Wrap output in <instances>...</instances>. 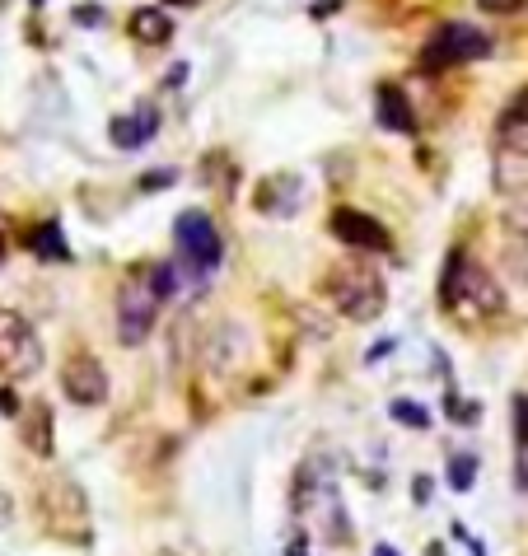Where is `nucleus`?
Masks as SVG:
<instances>
[{
	"instance_id": "nucleus-38",
	"label": "nucleus",
	"mask_w": 528,
	"mask_h": 556,
	"mask_svg": "<svg viewBox=\"0 0 528 556\" xmlns=\"http://www.w3.org/2000/svg\"><path fill=\"white\" fill-rule=\"evenodd\" d=\"M33 5H43V0H33Z\"/></svg>"
},
{
	"instance_id": "nucleus-16",
	"label": "nucleus",
	"mask_w": 528,
	"mask_h": 556,
	"mask_svg": "<svg viewBox=\"0 0 528 556\" xmlns=\"http://www.w3.org/2000/svg\"><path fill=\"white\" fill-rule=\"evenodd\" d=\"M108 136H113V145H122V150H136V145H145V131H141V122H136V113H131V117H113Z\"/></svg>"
},
{
	"instance_id": "nucleus-14",
	"label": "nucleus",
	"mask_w": 528,
	"mask_h": 556,
	"mask_svg": "<svg viewBox=\"0 0 528 556\" xmlns=\"http://www.w3.org/2000/svg\"><path fill=\"white\" fill-rule=\"evenodd\" d=\"M24 444L38 458H52V412H47L43 402L29 407V416H24Z\"/></svg>"
},
{
	"instance_id": "nucleus-8",
	"label": "nucleus",
	"mask_w": 528,
	"mask_h": 556,
	"mask_svg": "<svg viewBox=\"0 0 528 556\" xmlns=\"http://www.w3.org/2000/svg\"><path fill=\"white\" fill-rule=\"evenodd\" d=\"M253 356V337L243 323L225 318V323H215L211 337H206V370L211 374H239Z\"/></svg>"
},
{
	"instance_id": "nucleus-1",
	"label": "nucleus",
	"mask_w": 528,
	"mask_h": 556,
	"mask_svg": "<svg viewBox=\"0 0 528 556\" xmlns=\"http://www.w3.org/2000/svg\"><path fill=\"white\" fill-rule=\"evenodd\" d=\"M440 300L444 314L458 318H500L505 314V290L482 262H472L468 253H449L444 262V281H440Z\"/></svg>"
},
{
	"instance_id": "nucleus-7",
	"label": "nucleus",
	"mask_w": 528,
	"mask_h": 556,
	"mask_svg": "<svg viewBox=\"0 0 528 556\" xmlns=\"http://www.w3.org/2000/svg\"><path fill=\"white\" fill-rule=\"evenodd\" d=\"M61 393L75 407H103L108 402V374L89 351H71L66 365H61Z\"/></svg>"
},
{
	"instance_id": "nucleus-4",
	"label": "nucleus",
	"mask_w": 528,
	"mask_h": 556,
	"mask_svg": "<svg viewBox=\"0 0 528 556\" xmlns=\"http://www.w3.org/2000/svg\"><path fill=\"white\" fill-rule=\"evenodd\" d=\"M173 234H178V257L192 276H211L225 257V243H220V229L206 211H183L173 220Z\"/></svg>"
},
{
	"instance_id": "nucleus-29",
	"label": "nucleus",
	"mask_w": 528,
	"mask_h": 556,
	"mask_svg": "<svg viewBox=\"0 0 528 556\" xmlns=\"http://www.w3.org/2000/svg\"><path fill=\"white\" fill-rule=\"evenodd\" d=\"M430 500V477H416V505H426Z\"/></svg>"
},
{
	"instance_id": "nucleus-9",
	"label": "nucleus",
	"mask_w": 528,
	"mask_h": 556,
	"mask_svg": "<svg viewBox=\"0 0 528 556\" xmlns=\"http://www.w3.org/2000/svg\"><path fill=\"white\" fill-rule=\"evenodd\" d=\"M304 206V178L300 173H267L253 192V211L257 215H272V220H290V215Z\"/></svg>"
},
{
	"instance_id": "nucleus-12",
	"label": "nucleus",
	"mask_w": 528,
	"mask_h": 556,
	"mask_svg": "<svg viewBox=\"0 0 528 556\" xmlns=\"http://www.w3.org/2000/svg\"><path fill=\"white\" fill-rule=\"evenodd\" d=\"M374 108H379V122H384L388 131H402V136H412V131H416V113H412V103L402 99L398 85H379V89H374Z\"/></svg>"
},
{
	"instance_id": "nucleus-18",
	"label": "nucleus",
	"mask_w": 528,
	"mask_h": 556,
	"mask_svg": "<svg viewBox=\"0 0 528 556\" xmlns=\"http://www.w3.org/2000/svg\"><path fill=\"white\" fill-rule=\"evenodd\" d=\"M500 225L510 229L514 239H528V197L505 201V211H500Z\"/></svg>"
},
{
	"instance_id": "nucleus-10",
	"label": "nucleus",
	"mask_w": 528,
	"mask_h": 556,
	"mask_svg": "<svg viewBox=\"0 0 528 556\" xmlns=\"http://www.w3.org/2000/svg\"><path fill=\"white\" fill-rule=\"evenodd\" d=\"M332 234L346 243V248H356V253H388V229L374 220V215L365 211H351V206H342V211H332Z\"/></svg>"
},
{
	"instance_id": "nucleus-15",
	"label": "nucleus",
	"mask_w": 528,
	"mask_h": 556,
	"mask_svg": "<svg viewBox=\"0 0 528 556\" xmlns=\"http://www.w3.org/2000/svg\"><path fill=\"white\" fill-rule=\"evenodd\" d=\"M500 262H505V271H510L514 281L528 290V239H510V243H505Z\"/></svg>"
},
{
	"instance_id": "nucleus-2",
	"label": "nucleus",
	"mask_w": 528,
	"mask_h": 556,
	"mask_svg": "<svg viewBox=\"0 0 528 556\" xmlns=\"http://www.w3.org/2000/svg\"><path fill=\"white\" fill-rule=\"evenodd\" d=\"M328 300L351 323H374L388 309L384 271L374 267V262H365V257H346V262H337L328 271Z\"/></svg>"
},
{
	"instance_id": "nucleus-35",
	"label": "nucleus",
	"mask_w": 528,
	"mask_h": 556,
	"mask_svg": "<svg viewBox=\"0 0 528 556\" xmlns=\"http://www.w3.org/2000/svg\"><path fill=\"white\" fill-rule=\"evenodd\" d=\"M0 262H5V243H0Z\"/></svg>"
},
{
	"instance_id": "nucleus-33",
	"label": "nucleus",
	"mask_w": 528,
	"mask_h": 556,
	"mask_svg": "<svg viewBox=\"0 0 528 556\" xmlns=\"http://www.w3.org/2000/svg\"><path fill=\"white\" fill-rule=\"evenodd\" d=\"M374 556H398V552H393L388 542H379V547H374Z\"/></svg>"
},
{
	"instance_id": "nucleus-32",
	"label": "nucleus",
	"mask_w": 528,
	"mask_h": 556,
	"mask_svg": "<svg viewBox=\"0 0 528 556\" xmlns=\"http://www.w3.org/2000/svg\"><path fill=\"white\" fill-rule=\"evenodd\" d=\"M0 524H10V496L0 491Z\"/></svg>"
},
{
	"instance_id": "nucleus-17",
	"label": "nucleus",
	"mask_w": 528,
	"mask_h": 556,
	"mask_svg": "<svg viewBox=\"0 0 528 556\" xmlns=\"http://www.w3.org/2000/svg\"><path fill=\"white\" fill-rule=\"evenodd\" d=\"M388 412H393V421H398V426H407V430H426V426H430V412L421 407V402L398 398L393 407H388Z\"/></svg>"
},
{
	"instance_id": "nucleus-34",
	"label": "nucleus",
	"mask_w": 528,
	"mask_h": 556,
	"mask_svg": "<svg viewBox=\"0 0 528 556\" xmlns=\"http://www.w3.org/2000/svg\"><path fill=\"white\" fill-rule=\"evenodd\" d=\"M178 5H201V0H178Z\"/></svg>"
},
{
	"instance_id": "nucleus-3",
	"label": "nucleus",
	"mask_w": 528,
	"mask_h": 556,
	"mask_svg": "<svg viewBox=\"0 0 528 556\" xmlns=\"http://www.w3.org/2000/svg\"><path fill=\"white\" fill-rule=\"evenodd\" d=\"M159 290L150 281V267H131L117 286V337L122 346H141L150 342V332L159 323Z\"/></svg>"
},
{
	"instance_id": "nucleus-5",
	"label": "nucleus",
	"mask_w": 528,
	"mask_h": 556,
	"mask_svg": "<svg viewBox=\"0 0 528 556\" xmlns=\"http://www.w3.org/2000/svg\"><path fill=\"white\" fill-rule=\"evenodd\" d=\"M43 370V342L33 332L29 318H19L15 309H0V374L5 379H29Z\"/></svg>"
},
{
	"instance_id": "nucleus-30",
	"label": "nucleus",
	"mask_w": 528,
	"mask_h": 556,
	"mask_svg": "<svg viewBox=\"0 0 528 556\" xmlns=\"http://www.w3.org/2000/svg\"><path fill=\"white\" fill-rule=\"evenodd\" d=\"M183 80H187V66H173V71H169V89H183Z\"/></svg>"
},
{
	"instance_id": "nucleus-26",
	"label": "nucleus",
	"mask_w": 528,
	"mask_h": 556,
	"mask_svg": "<svg viewBox=\"0 0 528 556\" xmlns=\"http://www.w3.org/2000/svg\"><path fill=\"white\" fill-rule=\"evenodd\" d=\"M75 24H85V29H94V24H103L99 5H80V10H75Z\"/></svg>"
},
{
	"instance_id": "nucleus-31",
	"label": "nucleus",
	"mask_w": 528,
	"mask_h": 556,
	"mask_svg": "<svg viewBox=\"0 0 528 556\" xmlns=\"http://www.w3.org/2000/svg\"><path fill=\"white\" fill-rule=\"evenodd\" d=\"M164 183H173V173H155V178H145L141 187H164Z\"/></svg>"
},
{
	"instance_id": "nucleus-20",
	"label": "nucleus",
	"mask_w": 528,
	"mask_h": 556,
	"mask_svg": "<svg viewBox=\"0 0 528 556\" xmlns=\"http://www.w3.org/2000/svg\"><path fill=\"white\" fill-rule=\"evenodd\" d=\"M33 253H43V257H71V253H66V243H61V229L57 225H43L38 234H33Z\"/></svg>"
},
{
	"instance_id": "nucleus-24",
	"label": "nucleus",
	"mask_w": 528,
	"mask_h": 556,
	"mask_svg": "<svg viewBox=\"0 0 528 556\" xmlns=\"http://www.w3.org/2000/svg\"><path fill=\"white\" fill-rule=\"evenodd\" d=\"M482 10H491V15H519L524 0H482Z\"/></svg>"
},
{
	"instance_id": "nucleus-11",
	"label": "nucleus",
	"mask_w": 528,
	"mask_h": 556,
	"mask_svg": "<svg viewBox=\"0 0 528 556\" xmlns=\"http://www.w3.org/2000/svg\"><path fill=\"white\" fill-rule=\"evenodd\" d=\"M491 183H496L500 197H528V155L524 150H510V145H500L496 164H491Z\"/></svg>"
},
{
	"instance_id": "nucleus-28",
	"label": "nucleus",
	"mask_w": 528,
	"mask_h": 556,
	"mask_svg": "<svg viewBox=\"0 0 528 556\" xmlns=\"http://www.w3.org/2000/svg\"><path fill=\"white\" fill-rule=\"evenodd\" d=\"M505 145H510V150H524V155H528V131H510V141H505Z\"/></svg>"
},
{
	"instance_id": "nucleus-19",
	"label": "nucleus",
	"mask_w": 528,
	"mask_h": 556,
	"mask_svg": "<svg viewBox=\"0 0 528 556\" xmlns=\"http://www.w3.org/2000/svg\"><path fill=\"white\" fill-rule=\"evenodd\" d=\"M472 477H477V458L472 454L449 458V486H454V491H472Z\"/></svg>"
},
{
	"instance_id": "nucleus-21",
	"label": "nucleus",
	"mask_w": 528,
	"mask_h": 556,
	"mask_svg": "<svg viewBox=\"0 0 528 556\" xmlns=\"http://www.w3.org/2000/svg\"><path fill=\"white\" fill-rule=\"evenodd\" d=\"M500 127H505V131H528V89L510 99V108L500 113Z\"/></svg>"
},
{
	"instance_id": "nucleus-23",
	"label": "nucleus",
	"mask_w": 528,
	"mask_h": 556,
	"mask_svg": "<svg viewBox=\"0 0 528 556\" xmlns=\"http://www.w3.org/2000/svg\"><path fill=\"white\" fill-rule=\"evenodd\" d=\"M136 122H141L145 141H150V136H155V131H159V113H155V108H150V103H141V108H136Z\"/></svg>"
},
{
	"instance_id": "nucleus-13",
	"label": "nucleus",
	"mask_w": 528,
	"mask_h": 556,
	"mask_svg": "<svg viewBox=\"0 0 528 556\" xmlns=\"http://www.w3.org/2000/svg\"><path fill=\"white\" fill-rule=\"evenodd\" d=\"M131 38H136V43H150V47L169 43V38H173L169 15H164V10H150V5L136 10V15H131Z\"/></svg>"
},
{
	"instance_id": "nucleus-6",
	"label": "nucleus",
	"mask_w": 528,
	"mask_h": 556,
	"mask_svg": "<svg viewBox=\"0 0 528 556\" xmlns=\"http://www.w3.org/2000/svg\"><path fill=\"white\" fill-rule=\"evenodd\" d=\"M491 57V38L472 24H444L435 38L421 52V66L426 71H449V66H463V61H482Z\"/></svg>"
},
{
	"instance_id": "nucleus-37",
	"label": "nucleus",
	"mask_w": 528,
	"mask_h": 556,
	"mask_svg": "<svg viewBox=\"0 0 528 556\" xmlns=\"http://www.w3.org/2000/svg\"><path fill=\"white\" fill-rule=\"evenodd\" d=\"M159 556H173V552H159Z\"/></svg>"
},
{
	"instance_id": "nucleus-22",
	"label": "nucleus",
	"mask_w": 528,
	"mask_h": 556,
	"mask_svg": "<svg viewBox=\"0 0 528 556\" xmlns=\"http://www.w3.org/2000/svg\"><path fill=\"white\" fill-rule=\"evenodd\" d=\"M514 440H519V449L528 444V393H514Z\"/></svg>"
},
{
	"instance_id": "nucleus-36",
	"label": "nucleus",
	"mask_w": 528,
	"mask_h": 556,
	"mask_svg": "<svg viewBox=\"0 0 528 556\" xmlns=\"http://www.w3.org/2000/svg\"><path fill=\"white\" fill-rule=\"evenodd\" d=\"M430 556H440V547H435V552H430Z\"/></svg>"
},
{
	"instance_id": "nucleus-27",
	"label": "nucleus",
	"mask_w": 528,
	"mask_h": 556,
	"mask_svg": "<svg viewBox=\"0 0 528 556\" xmlns=\"http://www.w3.org/2000/svg\"><path fill=\"white\" fill-rule=\"evenodd\" d=\"M393 346H398V342H379V346H370V351H365V360H370V365H374V360H384L388 351H393Z\"/></svg>"
},
{
	"instance_id": "nucleus-25",
	"label": "nucleus",
	"mask_w": 528,
	"mask_h": 556,
	"mask_svg": "<svg viewBox=\"0 0 528 556\" xmlns=\"http://www.w3.org/2000/svg\"><path fill=\"white\" fill-rule=\"evenodd\" d=\"M514 486H519V491L528 496V444L519 449V458H514Z\"/></svg>"
}]
</instances>
